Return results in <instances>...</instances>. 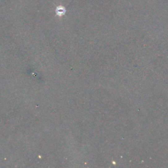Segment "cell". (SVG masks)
Segmentation results:
<instances>
[{"instance_id": "obj_1", "label": "cell", "mask_w": 168, "mask_h": 168, "mask_svg": "<svg viewBox=\"0 0 168 168\" xmlns=\"http://www.w3.org/2000/svg\"><path fill=\"white\" fill-rule=\"evenodd\" d=\"M55 12H56V15L58 16V17H61L66 14L67 9H65V7L63 6V5H58V6L56 7Z\"/></svg>"}]
</instances>
